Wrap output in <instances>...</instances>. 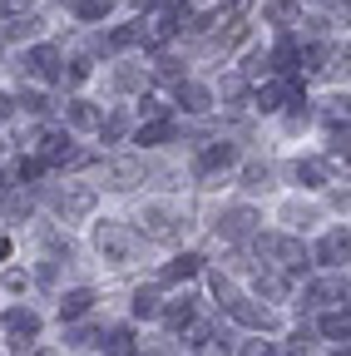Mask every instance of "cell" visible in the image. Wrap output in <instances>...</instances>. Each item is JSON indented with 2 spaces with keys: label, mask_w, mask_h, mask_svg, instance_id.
Here are the masks:
<instances>
[{
  "label": "cell",
  "mask_w": 351,
  "mask_h": 356,
  "mask_svg": "<svg viewBox=\"0 0 351 356\" xmlns=\"http://www.w3.org/2000/svg\"><path fill=\"white\" fill-rule=\"evenodd\" d=\"M40 356H55V351H40Z\"/></svg>",
  "instance_id": "cell-50"
},
{
  "label": "cell",
  "mask_w": 351,
  "mask_h": 356,
  "mask_svg": "<svg viewBox=\"0 0 351 356\" xmlns=\"http://www.w3.org/2000/svg\"><path fill=\"white\" fill-rule=\"evenodd\" d=\"M114 84H119V89H139V84H144V74L124 65V70H114Z\"/></svg>",
  "instance_id": "cell-33"
},
{
  "label": "cell",
  "mask_w": 351,
  "mask_h": 356,
  "mask_svg": "<svg viewBox=\"0 0 351 356\" xmlns=\"http://www.w3.org/2000/svg\"><path fill=\"white\" fill-rule=\"evenodd\" d=\"M272 184V168L268 163H252L247 173H243V188H268Z\"/></svg>",
  "instance_id": "cell-31"
},
{
  "label": "cell",
  "mask_w": 351,
  "mask_h": 356,
  "mask_svg": "<svg viewBox=\"0 0 351 356\" xmlns=\"http://www.w3.org/2000/svg\"><path fill=\"white\" fill-rule=\"evenodd\" d=\"M6 10H10V0H0V15H6Z\"/></svg>",
  "instance_id": "cell-46"
},
{
  "label": "cell",
  "mask_w": 351,
  "mask_h": 356,
  "mask_svg": "<svg viewBox=\"0 0 351 356\" xmlns=\"http://www.w3.org/2000/svg\"><path fill=\"white\" fill-rule=\"evenodd\" d=\"M332 356H346V341H341V351H332Z\"/></svg>",
  "instance_id": "cell-47"
},
{
  "label": "cell",
  "mask_w": 351,
  "mask_h": 356,
  "mask_svg": "<svg viewBox=\"0 0 351 356\" xmlns=\"http://www.w3.org/2000/svg\"><path fill=\"white\" fill-rule=\"evenodd\" d=\"M158 307H163V302H158L154 287H139V292H134V317H158Z\"/></svg>",
  "instance_id": "cell-28"
},
{
  "label": "cell",
  "mask_w": 351,
  "mask_h": 356,
  "mask_svg": "<svg viewBox=\"0 0 351 356\" xmlns=\"http://www.w3.org/2000/svg\"><path fill=\"white\" fill-rule=\"evenodd\" d=\"M0 322H6V332L15 337V346H20V351H25V341H35V337H40V317H35L30 307H10Z\"/></svg>",
  "instance_id": "cell-11"
},
{
  "label": "cell",
  "mask_w": 351,
  "mask_h": 356,
  "mask_svg": "<svg viewBox=\"0 0 351 356\" xmlns=\"http://www.w3.org/2000/svg\"><path fill=\"white\" fill-rule=\"evenodd\" d=\"M233 6H238V10H243V6H247V0H233Z\"/></svg>",
  "instance_id": "cell-48"
},
{
  "label": "cell",
  "mask_w": 351,
  "mask_h": 356,
  "mask_svg": "<svg viewBox=\"0 0 351 356\" xmlns=\"http://www.w3.org/2000/svg\"><path fill=\"white\" fill-rule=\"evenodd\" d=\"M233 163H238V144H208V149L198 154V178L213 188V184H218V173L233 168Z\"/></svg>",
  "instance_id": "cell-8"
},
{
  "label": "cell",
  "mask_w": 351,
  "mask_h": 356,
  "mask_svg": "<svg viewBox=\"0 0 351 356\" xmlns=\"http://www.w3.org/2000/svg\"><path fill=\"white\" fill-rule=\"evenodd\" d=\"M15 104H25V114H45V109H50V99L40 95V89H25V95H20Z\"/></svg>",
  "instance_id": "cell-32"
},
{
  "label": "cell",
  "mask_w": 351,
  "mask_h": 356,
  "mask_svg": "<svg viewBox=\"0 0 351 356\" xmlns=\"http://www.w3.org/2000/svg\"><path fill=\"white\" fill-rule=\"evenodd\" d=\"M297 184H302V188H322V184H327V163H322V159H302V163H297Z\"/></svg>",
  "instance_id": "cell-20"
},
{
  "label": "cell",
  "mask_w": 351,
  "mask_h": 356,
  "mask_svg": "<svg viewBox=\"0 0 351 356\" xmlns=\"http://www.w3.org/2000/svg\"><path fill=\"white\" fill-rule=\"evenodd\" d=\"M50 203H55L60 218H84V213H95V188L65 184V188H50Z\"/></svg>",
  "instance_id": "cell-6"
},
{
  "label": "cell",
  "mask_w": 351,
  "mask_h": 356,
  "mask_svg": "<svg viewBox=\"0 0 351 356\" xmlns=\"http://www.w3.org/2000/svg\"><path fill=\"white\" fill-rule=\"evenodd\" d=\"M223 95H228V99H247V79H243V74H233V79L223 84Z\"/></svg>",
  "instance_id": "cell-35"
},
{
  "label": "cell",
  "mask_w": 351,
  "mask_h": 356,
  "mask_svg": "<svg viewBox=\"0 0 351 356\" xmlns=\"http://www.w3.org/2000/svg\"><path fill=\"white\" fill-rule=\"evenodd\" d=\"M179 104H183V114H208V109H213V89H203V84H179Z\"/></svg>",
  "instance_id": "cell-17"
},
{
  "label": "cell",
  "mask_w": 351,
  "mask_h": 356,
  "mask_svg": "<svg viewBox=\"0 0 351 356\" xmlns=\"http://www.w3.org/2000/svg\"><path fill=\"white\" fill-rule=\"evenodd\" d=\"M20 70H25L30 79H40V84H55V79H65V70H60V50H55V44H35V50H25Z\"/></svg>",
  "instance_id": "cell-4"
},
{
  "label": "cell",
  "mask_w": 351,
  "mask_h": 356,
  "mask_svg": "<svg viewBox=\"0 0 351 356\" xmlns=\"http://www.w3.org/2000/svg\"><path fill=\"white\" fill-rule=\"evenodd\" d=\"M124 134H129V114H109V119H99V139H104V144L124 139Z\"/></svg>",
  "instance_id": "cell-27"
},
{
  "label": "cell",
  "mask_w": 351,
  "mask_h": 356,
  "mask_svg": "<svg viewBox=\"0 0 351 356\" xmlns=\"http://www.w3.org/2000/svg\"><path fill=\"white\" fill-rule=\"evenodd\" d=\"M163 79H179V60H173V55H158V65H154Z\"/></svg>",
  "instance_id": "cell-39"
},
{
  "label": "cell",
  "mask_w": 351,
  "mask_h": 356,
  "mask_svg": "<svg viewBox=\"0 0 351 356\" xmlns=\"http://www.w3.org/2000/svg\"><path fill=\"white\" fill-rule=\"evenodd\" d=\"M307 346H312V332H297V337H292V346H287V356H302Z\"/></svg>",
  "instance_id": "cell-40"
},
{
  "label": "cell",
  "mask_w": 351,
  "mask_h": 356,
  "mask_svg": "<svg viewBox=\"0 0 351 356\" xmlns=\"http://www.w3.org/2000/svg\"><path fill=\"white\" fill-rule=\"evenodd\" d=\"M40 168H45L40 159H20V168H15V173H20V178H40Z\"/></svg>",
  "instance_id": "cell-41"
},
{
  "label": "cell",
  "mask_w": 351,
  "mask_h": 356,
  "mask_svg": "<svg viewBox=\"0 0 351 356\" xmlns=\"http://www.w3.org/2000/svg\"><path fill=\"white\" fill-rule=\"evenodd\" d=\"M223 307H228V317H233L238 327H252V332H272V312L262 307V302H247V297H228Z\"/></svg>",
  "instance_id": "cell-9"
},
{
  "label": "cell",
  "mask_w": 351,
  "mask_h": 356,
  "mask_svg": "<svg viewBox=\"0 0 351 356\" xmlns=\"http://www.w3.org/2000/svg\"><path fill=\"white\" fill-rule=\"evenodd\" d=\"M95 341H99L95 327H70V346H95Z\"/></svg>",
  "instance_id": "cell-34"
},
{
  "label": "cell",
  "mask_w": 351,
  "mask_h": 356,
  "mask_svg": "<svg viewBox=\"0 0 351 356\" xmlns=\"http://www.w3.org/2000/svg\"><path fill=\"white\" fill-rule=\"evenodd\" d=\"M99 119H104V114H99L90 99H70V104H65V124H70V129H99Z\"/></svg>",
  "instance_id": "cell-16"
},
{
  "label": "cell",
  "mask_w": 351,
  "mask_h": 356,
  "mask_svg": "<svg viewBox=\"0 0 351 356\" xmlns=\"http://www.w3.org/2000/svg\"><path fill=\"white\" fill-rule=\"evenodd\" d=\"M168 139H173V124H168V119H154V124L139 129V144H149V149H154V144H168Z\"/></svg>",
  "instance_id": "cell-24"
},
{
  "label": "cell",
  "mask_w": 351,
  "mask_h": 356,
  "mask_svg": "<svg viewBox=\"0 0 351 356\" xmlns=\"http://www.w3.org/2000/svg\"><path fill=\"white\" fill-rule=\"evenodd\" d=\"M252 248L268 257L272 267H287L292 277L307 273V248H302L297 238H287V233H252Z\"/></svg>",
  "instance_id": "cell-1"
},
{
  "label": "cell",
  "mask_w": 351,
  "mask_h": 356,
  "mask_svg": "<svg viewBox=\"0 0 351 356\" xmlns=\"http://www.w3.org/2000/svg\"><path fill=\"white\" fill-rule=\"evenodd\" d=\"M134 6H139V10H163L168 0H134Z\"/></svg>",
  "instance_id": "cell-45"
},
{
  "label": "cell",
  "mask_w": 351,
  "mask_h": 356,
  "mask_svg": "<svg viewBox=\"0 0 351 356\" xmlns=\"http://www.w3.org/2000/svg\"><path fill=\"white\" fill-rule=\"evenodd\" d=\"M257 233V213L252 208H223L218 213V238H228V243H243V238H252Z\"/></svg>",
  "instance_id": "cell-7"
},
{
  "label": "cell",
  "mask_w": 351,
  "mask_h": 356,
  "mask_svg": "<svg viewBox=\"0 0 351 356\" xmlns=\"http://www.w3.org/2000/svg\"><path fill=\"white\" fill-rule=\"evenodd\" d=\"M139 222H144V238H154V243H173V238L183 233V218L173 213V208H163V203H149Z\"/></svg>",
  "instance_id": "cell-3"
},
{
  "label": "cell",
  "mask_w": 351,
  "mask_h": 356,
  "mask_svg": "<svg viewBox=\"0 0 351 356\" xmlns=\"http://www.w3.org/2000/svg\"><path fill=\"white\" fill-rule=\"evenodd\" d=\"M317 332H322L327 341H346V332H351V322H346V307H341V312H327V317L317 322Z\"/></svg>",
  "instance_id": "cell-21"
},
{
  "label": "cell",
  "mask_w": 351,
  "mask_h": 356,
  "mask_svg": "<svg viewBox=\"0 0 351 356\" xmlns=\"http://www.w3.org/2000/svg\"><path fill=\"white\" fill-rule=\"evenodd\" d=\"M109 188H134V184H144V159H134V154H119V159H109Z\"/></svg>",
  "instance_id": "cell-10"
},
{
  "label": "cell",
  "mask_w": 351,
  "mask_h": 356,
  "mask_svg": "<svg viewBox=\"0 0 351 356\" xmlns=\"http://www.w3.org/2000/svg\"><path fill=\"white\" fill-rule=\"evenodd\" d=\"M45 243H50V252H65V257H70V238H60V233H45Z\"/></svg>",
  "instance_id": "cell-42"
},
{
  "label": "cell",
  "mask_w": 351,
  "mask_h": 356,
  "mask_svg": "<svg viewBox=\"0 0 351 356\" xmlns=\"http://www.w3.org/2000/svg\"><path fill=\"white\" fill-rule=\"evenodd\" d=\"M282 104H302V99H297V84H287V79H272L268 89H257V109H262V114H277Z\"/></svg>",
  "instance_id": "cell-13"
},
{
  "label": "cell",
  "mask_w": 351,
  "mask_h": 356,
  "mask_svg": "<svg viewBox=\"0 0 351 356\" xmlns=\"http://www.w3.org/2000/svg\"><path fill=\"white\" fill-rule=\"evenodd\" d=\"M6 287H10V292H25V287H30L25 267H10V273H6Z\"/></svg>",
  "instance_id": "cell-36"
},
{
  "label": "cell",
  "mask_w": 351,
  "mask_h": 356,
  "mask_svg": "<svg viewBox=\"0 0 351 356\" xmlns=\"http://www.w3.org/2000/svg\"><path fill=\"white\" fill-rule=\"evenodd\" d=\"M10 114H15V99L6 95V89H0V119H10Z\"/></svg>",
  "instance_id": "cell-44"
},
{
  "label": "cell",
  "mask_w": 351,
  "mask_h": 356,
  "mask_svg": "<svg viewBox=\"0 0 351 356\" xmlns=\"http://www.w3.org/2000/svg\"><path fill=\"white\" fill-rule=\"evenodd\" d=\"M109 356H134V332H129V327L109 332Z\"/></svg>",
  "instance_id": "cell-30"
},
{
  "label": "cell",
  "mask_w": 351,
  "mask_h": 356,
  "mask_svg": "<svg viewBox=\"0 0 351 356\" xmlns=\"http://www.w3.org/2000/svg\"><path fill=\"white\" fill-rule=\"evenodd\" d=\"M40 163L45 168H74V163H84V149H74L70 134H45L40 139Z\"/></svg>",
  "instance_id": "cell-5"
},
{
  "label": "cell",
  "mask_w": 351,
  "mask_h": 356,
  "mask_svg": "<svg viewBox=\"0 0 351 356\" xmlns=\"http://www.w3.org/2000/svg\"><path fill=\"white\" fill-rule=\"evenodd\" d=\"M257 292L272 297V302H282V297H287V277H282V273H257Z\"/></svg>",
  "instance_id": "cell-25"
},
{
  "label": "cell",
  "mask_w": 351,
  "mask_h": 356,
  "mask_svg": "<svg viewBox=\"0 0 351 356\" xmlns=\"http://www.w3.org/2000/svg\"><path fill=\"white\" fill-rule=\"evenodd\" d=\"M139 114H149V119H168V104H158V99H139Z\"/></svg>",
  "instance_id": "cell-38"
},
{
  "label": "cell",
  "mask_w": 351,
  "mask_h": 356,
  "mask_svg": "<svg viewBox=\"0 0 351 356\" xmlns=\"http://www.w3.org/2000/svg\"><path fill=\"white\" fill-rule=\"evenodd\" d=\"M193 273H203V257H198V252H183V257H173V262L163 267V282H183V277H193Z\"/></svg>",
  "instance_id": "cell-19"
},
{
  "label": "cell",
  "mask_w": 351,
  "mask_h": 356,
  "mask_svg": "<svg viewBox=\"0 0 351 356\" xmlns=\"http://www.w3.org/2000/svg\"><path fill=\"white\" fill-rule=\"evenodd\" d=\"M0 213H6L10 222H25V218L35 213V198H30V193H10L6 203H0Z\"/></svg>",
  "instance_id": "cell-22"
},
{
  "label": "cell",
  "mask_w": 351,
  "mask_h": 356,
  "mask_svg": "<svg viewBox=\"0 0 351 356\" xmlns=\"http://www.w3.org/2000/svg\"><path fill=\"white\" fill-rule=\"evenodd\" d=\"M134 228H129V222H99V228H95V248H99V257L104 262H129V257H134Z\"/></svg>",
  "instance_id": "cell-2"
},
{
  "label": "cell",
  "mask_w": 351,
  "mask_h": 356,
  "mask_svg": "<svg viewBox=\"0 0 351 356\" xmlns=\"http://www.w3.org/2000/svg\"><path fill=\"white\" fill-rule=\"evenodd\" d=\"M158 317H163L173 332H183V327L193 322V302H188V297H173L168 307H158Z\"/></svg>",
  "instance_id": "cell-18"
},
{
  "label": "cell",
  "mask_w": 351,
  "mask_h": 356,
  "mask_svg": "<svg viewBox=\"0 0 351 356\" xmlns=\"http://www.w3.org/2000/svg\"><path fill=\"white\" fill-rule=\"evenodd\" d=\"M346 248H351V243H346V228H332V233L317 243V262H322V267H336V262H346Z\"/></svg>",
  "instance_id": "cell-14"
},
{
  "label": "cell",
  "mask_w": 351,
  "mask_h": 356,
  "mask_svg": "<svg viewBox=\"0 0 351 356\" xmlns=\"http://www.w3.org/2000/svg\"><path fill=\"white\" fill-rule=\"evenodd\" d=\"M114 10V0H74V15L79 20H104Z\"/></svg>",
  "instance_id": "cell-26"
},
{
  "label": "cell",
  "mask_w": 351,
  "mask_h": 356,
  "mask_svg": "<svg viewBox=\"0 0 351 356\" xmlns=\"http://www.w3.org/2000/svg\"><path fill=\"white\" fill-rule=\"evenodd\" d=\"M0 188H6V173H0Z\"/></svg>",
  "instance_id": "cell-49"
},
{
  "label": "cell",
  "mask_w": 351,
  "mask_h": 356,
  "mask_svg": "<svg viewBox=\"0 0 351 356\" xmlns=\"http://www.w3.org/2000/svg\"><path fill=\"white\" fill-rule=\"evenodd\" d=\"M243 356H282V351H277L272 341H247V346H243Z\"/></svg>",
  "instance_id": "cell-37"
},
{
  "label": "cell",
  "mask_w": 351,
  "mask_h": 356,
  "mask_svg": "<svg viewBox=\"0 0 351 356\" xmlns=\"http://www.w3.org/2000/svg\"><path fill=\"white\" fill-rule=\"evenodd\" d=\"M90 307H95V292H90V287H74V292H65V297H60V322H79Z\"/></svg>",
  "instance_id": "cell-15"
},
{
  "label": "cell",
  "mask_w": 351,
  "mask_h": 356,
  "mask_svg": "<svg viewBox=\"0 0 351 356\" xmlns=\"http://www.w3.org/2000/svg\"><path fill=\"white\" fill-rule=\"evenodd\" d=\"M84 74H90V60H74V65H70V84H79Z\"/></svg>",
  "instance_id": "cell-43"
},
{
  "label": "cell",
  "mask_w": 351,
  "mask_h": 356,
  "mask_svg": "<svg viewBox=\"0 0 351 356\" xmlns=\"http://www.w3.org/2000/svg\"><path fill=\"white\" fill-rule=\"evenodd\" d=\"M40 25H45V20H40V15H25V20H10V25H6V40H30V35H40Z\"/></svg>",
  "instance_id": "cell-29"
},
{
  "label": "cell",
  "mask_w": 351,
  "mask_h": 356,
  "mask_svg": "<svg viewBox=\"0 0 351 356\" xmlns=\"http://www.w3.org/2000/svg\"><path fill=\"white\" fill-rule=\"evenodd\" d=\"M346 307V277H322V282H307V307Z\"/></svg>",
  "instance_id": "cell-12"
},
{
  "label": "cell",
  "mask_w": 351,
  "mask_h": 356,
  "mask_svg": "<svg viewBox=\"0 0 351 356\" xmlns=\"http://www.w3.org/2000/svg\"><path fill=\"white\" fill-rule=\"evenodd\" d=\"M262 15H268L272 25H292V20H297V0H268Z\"/></svg>",
  "instance_id": "cell-23"
}]
</instances>
